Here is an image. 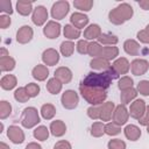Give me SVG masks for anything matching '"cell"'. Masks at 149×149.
<instances>
[{
  "label": "cell",
  "instance_id": "cell-8",
  "mask_svg": "<svg viewBox=\"0 0 149 149\" xmlns=\"http://www.w3.org/2000/svg\"><path fill=\"white\" fill-rule=\"evenodd\" d=\"M61 30H62V26L59 24V22L55 20H50L43 27V35L49 40H55L59 37Z\"/></svg>",
  "mask_w": 149,
  "mask_h": 149
},
{
  "label": "cell",
  "instance_id": "cell-59",
  "mask_svg": "<svg viewBox=\"0 0 149 149\" xmlns=\"http://www.w3.org/2000/svg\"><path fill=\"white\" fill-rule=\"evenodd\" d=\"M147 133L149 134V126H147Z\"/></svg>",
  "mask_w": 149,
  "mask_h": 149
},
{
  "label": "cell",
  "instance_id": "cell-41",
  "mask_svg": "<svg viewBox=\"0 0 149 149\" xmlns=\"http://www.w3.org/2000/svg\"><path fill=\"white\" fill-rule=\"evenodd\" d=\"M12 114V105L7 100L0 101V119L5 120Z\"/></svg>",
  "mask_w": 149,
  "mask_h": 149
},
{
  "label": "cell",
  "instance_id": "cell-18",
  "mask_svg": "<svg viewBox=\"0 0 149 149\" xmlns=\"http://www.w3.org/2000/svg\"><path fill=\"white\" fill-rule=\"evenodd\" d=\"M101 34H102V31H101L100 26L97 24V23H91V24H88V26L85 28L83 35H84V40L92 42V41L98 40Z\"/></svg>",
  "mask_w": 149,
  "mask_h": 149
},
{
  "label": "cell",
  "instance_id": "cell-30",
  "mask_svg": "<svg viewBox=\"0 0 149 149\" xmlns=\"http://www.w3.org/2000/svg\"><path fill=\"white\" fill-rule=\"evenodd\" d=\"M40 113H41V116H42L44 120H51V119H54V116L56 115V107H55L52 104H50V102L43 104V105L41 106Z\"/></svg>",
  "mask_w": 149,
  "mask_h": 149
},
{
  "label": "cell",
  "instance_id": "cell-35",
  "mask_svg": "<svg viewBox=\"0 0 149 149\" xmlns=\"http://www.w3.org/2000/svg\"><path fill=\"white\" fill-rule=\"evenodd\" d=\"M102 45L98 42V41H92L88 43V51H87V55H90L92 58H97V57H100L101 56V52H102Z\"/></svg>",
  "mask_w": 149,
  "mask_h": 149
},
{
  "label": "cell",
  "instance_id": "cell-2",
  "mask_svg": "<svg viewBox=\"0 0 149 149\" xmlns=\"http://www.w3.org/2000/svg\"><path fill=\"white\" fill-rule=\"evenodd\" d=\"M79 93L83 99L90 104V106H100L107 99V91L95 87H88L84 85H79Z\"/></svg>",
  "mask_w": 149,
  "mask_h": 149
},
{
  "label": "cell",
  "instance_id": "cell-44",
  "mask_svg": "<svg viewBox=\"0 0 149 149\" xmlns=\"http://www.w3.org/2000/svg\"><path fill=\"white\" fill-rule=\"evenodd\" d=\"M136 91L137 93H140L143 97H149V80H141L139 81L137 86H136Z\"/></svg>",
  "mask_w": 149,
  "mask_h": 149
},
{
  "label": "cell",
  "instance_id": "cell-21",
  "mask_svg": "<svg viewBox=\"0 0 149 149\" xmlns=\"http://www.w3.org/2000/svg\"><path fill=\"white\" fill-rule=\"evenodd\" d=\"M49 130L51 135H54L55 137H62L66 133V125L62 120H55V121H51L49 126Z\"/></svg>",
  "mask_w": 149,
  "mask_h": 149
},
{
  "label": "cell",
  "instance_id": "cell-40",
  "mask_svg": "<svg viewBox=\"0 0 149 149\" xmlns=\"http://www.w3.org/2000/svg\"><path fill=\"white\" fill-rule=\"evenodd\" d=\"M14 99H15L17 102H21V104L27 102V101L30 99V97L28 95V93H27L24 86H23V87H17V88L14 91Z\"/></svg>",
  "mask_w": 149,
  "mask_h": 149
},
{
  "label": "cell",
  "instance_id": "cell-19",
  "mask_svg": "<svg viewBox=\"0 0 149 149\" xmlns=\"http://www.w3.org/2000/svg\"><path fill=\"white\" fill-rule=\"evenodd\" d=\"M31 76L37 81H44L49 77V69L44 64H37L31 70Z\"/></svg>",
  "mask_w": 149,
  "mask_h": 149
},
{
  "label": "cell",
  "instance_id": "cell-55",
  "mask_svg": "<svg viewBox=\"0 0 149 149\" xmlns=\"http://www.w3.org/2000/svg\"><path fill=\"white\" fill-rule=\"evenodd\" d=\"M8 56H9V52H8L7 48L2 47V48L0 49V59H1V58H6V57H8Z\"/></svg>",
  "mask_w": 149,
  "mask_h": 149
},
{
  "label": "cell",
  "instance_id": "cell-26",
  "mask_svg": "<svg viewBox=\"0 0 149 149\" xmlns=\"http://www.w3.org/2000/svg\"><path fill=\"white\" fill-rule=\"evenodd\" d=\"M17 85V78L14 74H5L0 79V86L5 91H10Z\"/></svg>",
  "mask_w": 149,
  "mask_h": 149
},
{
  "label": "cell",
  "instance_id": "cell-20",
  "mask_svg": "<svg viewBox=\"0 0 149 149\" xmlns=\"http://www.w3.org/2000/svg\"><path fill=\"white\" fill-rule=\"evenodd\" d=\"M62 84H69L72 80V71L68 66H59L55 70V76Z\"/></svg>",
  "mask_w": 149,
  "mask_h": 149
},
{
  "label": "cell",
  "instance_id": "cell-32",
  "mask_svg": "<svg viewBox=\"0 0 149 149\" xmlns=\"http://www.w3.org/2000/svg\"><path fill=\"white\" fill-rule=\"evenodd\" d=\"M101 45H115L119 42V38L116 35H113L111 33H102L100 37L97 40Z\"/></svg>",
  "mask_w": 149,
  "mask_h": 149
},
{
  "label": "cell",
  "instance_id": "cell-9",
  "mask_svg": "<svg viewBox=\"0 0 149 149\" xmlns=\"http://www.w3.org/2000/svg\"><path fill=\"white\" fill-rule=\"evenodd\" d=\"M48 10L44 6L40 5L37 7L34 8V12L31 14V21L35 26L37 27H42V26H45V23L48 22Z\"/></svg>",
  "mask_w": 149,
  "mask_h": 149
},
{
  "label": "cell",
  "instance_id": "cell-11",
  "mask_svg": "<svg viewBox=\"0 0 149 149\" xmlns=\"http://www.w3.org/2000/svg\"><path fill=\"white\" fill-rule=\"evenodd\" d=\"M146 108H147V104L143 99H135L128 108L129 116L135 119V120H139L143 115V113L146 112Z\"/></svg>",
  "mask_w": 149,
  "mask_h": 149
},
{
  "label": "cell",
  "instance_id": "cell-54",
  "mask_svg": "<svg viewBox=\"0 0 149 149\" xmlns=\"http://www.w3.org/2000/svg\"><path fill=\"white\" fill-rule=\"evenodd\" d=\"M139 6L143 10H149V0H141V1H139Z\"/></svg>",
  "mask_w": 149,
  "mask_h": 149
},
{
  "label": "cell",
  "instance_id": "cell-49",
  "mask_svg": "<svg viewBox=\"0 0 149 149\" xmlns=\"http://www.w3.org/2000/svg\"><path fill=\"white\" fill-rule=\"evenodd\" d=\"M136 37H137V41L140 43L149 44V31L146 28L142 29V30H139L137 34H136Z\"/></svg>",
  "mask_w": 149,
  "mask_h": 149
},
{
  "label": "cell",
  "instance_id": "cell-15",
  "mask_svg": "<svg viewBox=\"0 0 149 149\" xmlns=\"http://www.w3.org/2000/svg\"><path fill=\"white\" fill-rule=\"evenodd\" d=\"M111 68L114 70V72L118 76L127 74L129 72V70H130V63H129V61L126 57H118L111 64Z\"/></svg>",
  "mask_w": 149,
  "mask_h": 149
},
{
  "label": "cell",
  "instance_id": "cell-34",
  "mask_svg": "<svg viewBox=\"0 0 149 149\" xmlns=\"http://www.w3.org/2000/svg\"><path fill=\"white\" fill-rule=\"evenodd\" d=\"M74 43L72 41H63L59 45V52L62 54V56L64 57H70L72 56L73 51H74Z\"/></svg>",
  "mask_w": 149,
  "mask_h": 149
},
{
  "label": "cell",
  "instance_id": "cell-38",
  "mask_svg": "<svg viewBox=\"0 0 149 149\" xmlns=\"http://www.w3.org/2000/svg\"><path fill=\"white\" fill-rule=\"evenodd\" d=\"M73 6H74V8L79 9L81 13L90 12L93 7V0H74Z\"/></svg>",
  "mask_w": 149,
  "mask_h": 149
},
{
  "label": "cell",
  "instance_id": "cell-46",
  "mask_svg": "<svg viewBox=\"0 0 149 149\" xmlns=\"http://www.w3.org/2000/svg\"><path fill=\"white\" fill-rule=\"evenodd\" d=\"M0 12L7 14V15H12L14 9L12 6V1L10 0H1L0 1Z\"/></svg>",
  "mask_w": 149,
  "mask_h": 149
},
{
  "label": "cell",
  "instance_id": "cell-37",
  "mask_svg": "<svg viewBox=\"0 0 149 149\" xmlns=\"http://www.w3.org/2000/svg\"><path fill=\"white\" fill-rule=\"evenodd\" d=\"M91 135L93 137H101L105 134V123L102 121H95L92 123L91 126V130H90Z\"/></svg>",
  "mask_w": 149,
  "mask_h": 149
},
{
  "label": "cell",
  "instance_id": "cell-42",
  "mask_svg": "<svg viewBox=\"0 0 149 149\" xmlns=\"http://www.w3.org/2000/svg\"><path fill=\"white\" fill-rule=\"evenodd\" d=\"M120 133H121V126L114 123L113 121L105 123V134H107L109 136H115Z\"/></svg>",
  "mask_w": 149,
  "mask_h": 149
},
{
  "label": "cell",
  "instance_id": "cell-14",
  "mask_svg": "<svg viewBox=\"0 0 149 149\" xmlns=\"http://www.w3.org/2000/svg\"><path fill=\"white\" fill-rule=\"evenodd\" d=\"M59 52L54 48H48L42 52V62L47 66H54L59 62Z\"/></svg>",
  "mask_w": 149,
  "mask_h": 149
},
{
  "label": "cell",
  "instance_id": "cell-33",
  "mask_svg": "<svg viewBox=\"0 0 149 149\" xmlns=\"http://www.w3.org/2000/svg\"><path fill=\"white\" fill-rule=\"evenodd\" d=\"M49 134H50L49 128H47V126H43V125L37 126V127L34 129V132H33L34 137H35L37 141H42V142L48 140Z\"/></svg>",
  "mask_w": 149,
  "mask_h": 149
},
{
  "label": "cell",
  "instance_id": "cell-10",
  "mask_svg": "<svg viewBox=\"0 0 149 149\" xmlns=\"http://www.w3.org/2000/svg\"><path fill=\"white\" fill-rule=\"evenodd\" d=\"M7 137L14 144H21L26 140V135H24V132L22 130V128L19 126H15V125H12L7 128Z\"/></svg>",
  "mask_w": 149,
  "mask_h": 149
},
{
  "label": "cell",
  "instance_id": "cell-36",
  "mask_svg": "<svg viewBox=\"0 0 149 149\" xmlns=\"http://www.w3.org/2000/svg\"><path fill=\"white\" fill-rule=\"evenodd\" d=\"M15 65H16V62L13 57L8 56L6 58H1L0 59V70L2 72H9V71H13L15 69Z\"/></svg>",
  "mask_w": 149,
  "mask_h": 149
},
{
  "label": "cell",
  "instance_id": "cell-17",
  "mask_svg": "<svg viewBox=\"0 0 149 149\" xmlns=\"http://www.w3.org/2000/svg\"><path fill=\"white\" fill-rule=\"evenodd\" d=\"M115 105L113 101H105L100 105V119L102 122H109L112 120Z\"/></svg>",
  "mask_w": 149,
  "mask_h": 149
},
{
  "label": "cell",
  "instance_id": "cell-56",
  "mask_svg": "<svg viewBox=\"0 0 149 149\" xmlns=\"http://www.w3.org/2000/svg\"><path fill=\"white\" fill-rule=\"evenodd\" d=\"M0 149H10V148H9V146L7 143H5L3 141H1L0 142Z\"/></svg>",
  "mask_w": 149,
  "mask_h": 149
},
{
  "label": "cell",
  "instance_id": "cell-58",
  "mask_svg": "<svg viewBox=\"0 0 149 149\" xmlns=\"http://www.w3.org/2000/svg\"><path fill=\"white\" fill-rule=\"evenodd\" d=\"M146 29H147V30L149 31V24H147V27H146Z\"/></svg>",
  "mask_w": 149,
  "mask_h": 149
},
{
  "label": "cell",
  "instance_id": "cell-1",
  "mask_svg": "<svg viewBox=\"0 0 149 149\" xmlns=\"http://www.w3.org/2000/svg\"><path fill=\"white\" fill-rule=\"evenodd\" d=\"M112 77L109 72L106 70L104 72H97V71H91L88 72L85 78L81 80V85L88 86V87H95V88H101V90H107L111 84H112Z\"/></svg>",
  "mask_w": 149,
  "mask_h": 149
},
{
  "label": "cell",
  "instance_id": "cell-27",
  "mask_svg": "<svg viewBox=\"0 0 149 149\" xmlns=\"http://www.w3.org/2000/svg\"><path fill=\"white\" fill-rule=\"evenodd\" d=\"M63 35L68 41H74L78 40L81 35V31L79 29H77L76 27H73L72 24H65L63 28Z\"/></svg>",
  "mask_w": 149,
  "mask_h": 149
},
{
  "label": "cell",
  "instance_id": "cell-47",
  "mask_svg": "<svg viewBox=\"0 0 149 149\" xmlns=\"http://www.w3.org/2000/svg\"><path fill=\"white\" fill-rule=\"evenodd\" d=\"M88 41L86 40H78L77 44H76V49L77 51L80 54V55H87V51H88Z\"/></svg>",
  "mask_w": 149,
  "mask_h": 149
},
{
  "label": "cell",
  "instance_id": "cell-23",
  "mask_svg": "<svg viewBox=\"0 0 149 149\" xmlns=\"http://www.w3.org/2000/svg\"><path fill=\"white\" fill-rule=\"evenodd\" d=\"M16 12L22 16H28L34 12L33 2L28 0H17L16 1Z\"/></svg>",
  "mask_w": 149,
  "mask_h": 149
},
{
  "label": "cell",
  "instance_id": "cell-5",
  "mask_svg": "<svg viewBox=\"0 0 149 149\" xmlns=\"http://www.w3.org/2000/svg\"><path fill=\"white\" fill-rule=\"evenodd\" d=\"M69 10H70V3L66 0H59L54 2L50 9V14H51V17L55 19V21H59L68 15Z\"/></svg>",
  "mask_w": 149,
  "mask_h": 149
},
{
  "label": "cell",
  "instance_id": "cell-29",
  "mask_svg": "<svg viewBox=\"0 0 149 149\" xmlns=\"http://www.w3.org/2000/svg\"><path fill=\"white\" fill-rule=\"evenodd\" d=\"M119 56V48L115 47V45H106L102 48V52H101V56L102 58H105L106 61L111 62V61H115Z\"/></svg>",
  "mask_w": 149,
  "mask_h": 149
},
{
  "label": "cell",
  "instance_id": "cell-4",
  "mask_svg": "<svg viewBox=\"0 0 149 149\" xmlns=\"http://www.w3.org/2000/svg\"><path fill=\"white\" fill-rule=\"evenodd\" d=\"M20 122H21L22 127L27 128V129H31L34 127H37V125L41 122V118H40L37 108H35L33 106L26 107L22 111Z\"/></svg>",
  "mask_w": 149,
  "mask_h": 149
},
{
  "label": "cell",
  "instance_id": "cell-57",
  "mask_svg": "<svg viewBox=\"0 0 149 149\" xmlns=\"http://www.w3.org/2000/svg\"><path fill=\"white\" fill-rule=\"evenodd\" d=\"M2 130H3V123L1 122V125H0V133H1Z\"/></svg>",
  "mask_w": 149,
  "mask_h": 149
},
{
  "label": "cell",
  "instance_id": "cell-25",
  "mask_svg": "<svg viewBox=\"0 0 149 149\" xmlns=\"http://www.w3.org/2000/svg\"><path fill=\"white\" fill-rule=\"evenodd\" d=\"M90 66L93 71H106L107 69L111 68V63L108 61H106L105 58L102 57H97V58H92L91 62H90Z\"/></svg>",
  "mask_w": 149,
  "mask_h": 149
},
{
  "label": "cell",
  "instance_id": "cell-53",
  "mask_svg": "<svg viewBox=\"0 0 149 149\" xmlns=\"http://www.w3.org/2000/svg\"><path fill=\"white\" fill-rule=\"evenodd\" d=\"M24 149H42L41 144H38L37 142H29Z\"/></svg>",
  "mask_w": 149,
  "mask_h": 149
},
{
  "label": "cell",
  "instance_id": "cell-51",
  "mask_svg": "<svg viewBox=\"0 0 149 149\" xmlns=\"http://www.w3.org/2000/svg\"><path fill=\"white\" fill-rule=\"evenodd\" d=\"M137 121H139V123H140L141 126H144V127L149 126V105H147L146 112L143 113V115H142Z\"/></svg>",
  "mask_w": 149,
  "mask_h": 149
},
{
  "label": "cell",
  "instance_id": "cell-39",
  "mask_svg": "<svg viewBox=\"0 0 149 149\" xmlns=\"http://www.w3.org/2000/svg\"><path fill=\"white\" fill-rule=\"evenodd\" d=\"M134 87V80L132 77L129 76H122L121 78H119L118 80V88L120 91H125L128 88Z\"/></svg>",
  "mask_w": 149,
  "mask_h": 149
},
{
  "label": "cell",
  "instance_id": "cell-43",
  "mask_svg": "<svg viewBox=\"0 0 149 149\" xmlns=\"http://www.w3.org/2000/svg\"><path fill=\"white\" fill-rule=\"evenodd\" d=\"M24 87H26V91H27V93H28V95L30 98H35V97H37L40 94L41 87L36 83H28Z\"/></svg>",
  "mask_w": 149,
  "mask_h": 149
},
{
  "label": "cell",
  "instance_id": "cell-6",
  "mask_svg": "<svg viewBox=\"0 0 149 149\" xmlns=\"http://www.w3.org/2000/svg\"><path fill=\"white\" fill-rule=\"evenodd\" d=\"M61 102L65 109H74L79 104V95L74 90H66L62 93Z\"/></svg>",
  "mask_w": 149,
  "mask_h": 149
},
{
  "label": "cell",
  "instance_id": "cell-48",
  "mask_svg": "<svg viewBox=\"0 0 149 149\" xmlns=\"http://www.w3.org/2000/svg\"><path fill=\"white\" fill-rule=\"evenodd\" d=\"M87 116L92 120H99L100 119V106H90L86 111Z\"/></svg>",
  "mask_w": 149,
  "mask_h": 149
},
{
  "label": "cell",
  "instance_id": "cell-12",
  "mask_svg": "<svg viewBox=\"0 0 149 149\" xmlns=\"http://www.w3.org/2000/svg\"><path fill=\"white\" fill-rule=\"evenodd\" d=\"M34 37V30L30 26L24 24L19 28L16 31V42L20 44H27L29 43Z\"/></svg>",
  "mask_w": 149,
  "mask_h": 149
},
{
  "label": "cell",
  "instance_id": "cell-3",
  "mask_svg": "<svg viewBox=\"0 0 149 149\" xmlns=\"http://www.w3.org/2000/svg\"><path fill=\"white\" fill-rule=\"evenodd\" d=\"M133 15H134L133 7L127 2H122V3L118 5L115 8H113L112 10H109L108 20L111 23H113L115 26H121L126 21L130 20L133 17Z\"/></svg>",
  "mask_w": 149,
  "mask_h": 149
},
{
  "label": "cell",
  "instance_id": "cell-50",
  "mask_svg": "<svg viewBox=\"0 0 149 149\" xmlns=\"http://www.w3.org/2000/svg\"><path fill=\"white\" fill-rule=\"evenodd\" d=\"M10 23H12V21H10L9 15H7V14H1L0 15V28L1 29L8 28L10 26Z\"/></svg>",
  "mask_w": 149,
  "mask_h": 149
},
{
  "label": "cell",
  "instance_id": "cell-52",
  "mask_svg": "<svg viewBox=\"0 0 149 149\" xmlns=\"http://www.w3.org/2000/svg\"><path fill=\"white\" fill-rule=\"evenodd\" d=\"M54 149H72V146L66 140H59V141H57L55 143Z\"/></svg>",
  "mask_w": 149,
  "mask_h": 149
},
{
  "label": "cell",
  "instance_id": "cell-16",
  "mask_svg": "<svg viewBox=\"0 0 149 149\" xmlns=\"http://www.w3.org/2000/svg\"><path fill=\"white\" fill-rule=\"evenodd\" d=\"M88 21H90L88 16L81 12H74L70 16V24H72L79 30L83 28H86L88 26Z\"/></svg>",
  "mask_w": 149,
  "mask_h": 149
},
{
  "label": "cell",
  "instance_id": "cell-7",
  "mask_svg": "<svg viewBox=\"0 0 149 149\" xmlns=\"http://www.w3.org/2000/svg\"><path fill=\"white\" fill-rule=\"evenodd\" d=\"M128 119H129V111L126 107V105L120 104V105L115 106V109H114V113L112 116V121L119 126H123L128 122Z\"/></svg>",
  "mask_w": 149,
  "mask_h": 149
},
{
  "label": "cell",
  "instance_id": "cell-28",
  "mask_svg": "<svg viewBox=\"0 0 149 149\" xmlns=\"http://www.w3.org/2000/svg\"><path fill=\"white\" fill-rule=\"evenodd\" d=\"M137 94H139V93H137L136 88H134V87L128 88V90H125V91H121V93H120V101H121V104H123V105L132 104V102L136 99Z\"/></svg>",
  "mask_w": 149,
  "mask_h": 149
},
{
  "label": "cell",
  "instance_id": "cell-13",
  "mask_svg": "<svg viewBox=\"0 0 149 149\" xmlns=\"http://www.w3.org/2000/svg\"><path fill=\"white\" fill-rule=\"evenodd\" d=\"M149 70V62L143 58H135L130 63V71L134 76H143Z\"/></svg>",
  "mask_w": 149,
  "mask_h": 149
},
{
  "label": "cell",
  "instance_id": "cell-22",
  "mask_svg": "<svg viewBox=\"0 0 149 149\" xmlns=\"http://www.w3.org/2000/svg\"><path fill=\"white\" fill-rule=\"evenodd\" d=\"M123 134H125L127 140L135 142L141 137L142 132H141L140 127L136 126V125H127L125 127V129H123Z\"/></svg>",
  "mask_w": 149,
  "mask_h": 149
},
{
  "label": "cell",
  "instance_id": "cell-45",
  "mask_svg": "<svg viewBox=\"0 0 149 149\" xmlns=\"http://www.w3.org/2000/svg\"><path fill=\"white\" fill-rule=\"evenodd\" d=\"M107 148L108 149H126L127 144H126L125 141H122L120 139H112V140L108 141Z\"/></svg>",
  "mask_w": 149,
  "mask_h": 149
},
{
  "label": "cell",
  "instance_id": "cell-24",
  "mask_svg": "<svg viewBox=\"0 0 149 149\" xmlns=\"http://www.w3.org/2000/svg\"><path fill=\"white\" fill-rule=\"evenodd\" d=\"M123 50L127 55L137 56L140 54V43L136 40L128 38L123 42Z\"/></svg>",
  "mask_w": 149,
  "mask_h": 149
},
{
  "label": "cell",
  "instance_id": "cell-31",
  "mask_svg": "<svg viewBox=\"0 0 149 149\" xmlns=\"http://www.w3.org/2000/svg\"><path fill=\"white\" fill-rule=\"evenodd\" d=\"M62 88H63V84L56 77H52V78L48 79V81H47V90H48L49 93L58 94V93H61Z\"/></svg>",
  "mask_w": 149,
  "mask_h": 149
}]
</instances>
